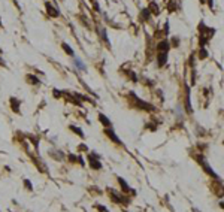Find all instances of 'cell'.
Returning <instances> with one entry per match:
<instances>
[{"mask_svg": "<svg viewBox=\"0 0 224 212\" xmlns=\"http://www.w3.org/2000/svg\"><path fill=\"white\" fill-rule=\"evenodd\" d=\"M197 160H199V163L202 164V167H203V170L206 172V173H208V175H209V176H212V178H214V179H218V176H217V175H215V172H214V170H212V169H211V167H209V163H208V161H205V160H203V157H199Z\"/></svg>", "mask_w": 224, "mask_h": 212, "instance_id": "6da1fadb", "label": "cell"}, {"mask_svg": "<svg viewBox=\"0 0 224 212\" xmlns=\"http://www.w3.org/2000/svg\"><path fill=\"white\" fill-rule=\"evenodd\" d=\"M96 157H97V155H90V154L87 155L88 163H90V167H91V169H94V170H100V169H102V163L97 160Z\"/></svg>", "mask_w": 224, "mask_h": 212, "instance_id": "7a4b0ae2", "label": "cell"}, {"mask_svg": "<svg viewBox=\"0 0 224 212\" xmlns=\"http://www.w3.org/2000/svg\"><path fill=\"white\" fill-rule=\"evenodd\" d=\"M108 190V193H109V197H111L112 200L115 202V203H123V200H124V197L120 194V193H117L114 188H106Z\"/></svg>", "mask_w": 224, "mask_h": 212, "instance_id": "3957f363", "label": "cell"}, {"mask_svg": "<svg viewBox=\"0 0 224 212\" xmlns=\"http://www.w3.org/2000/svg\"><path fill=\"white\" fill-rule=\"evenodd\" d=\"M105 133H106V136H108L109 139H112V141H114V142H115L117 145H121L120 137H118V136L115 135V132H114L112 128H106V130H105Z\"/></svg>", "mask_w": 224, "mask_h": 212, "instance_id": "277c9868", "label": "cell"}, {"mask_svg": "<svg viewBox=\"0 0 224 212\" xmlns=\"http://www.w3.org/2000/svg\"><path fill=\"white\" fill-rule=\"evenodd\" d=\"M45 6H46V12H48V15H51V17H54V18L60 17V12L54 8V6H51V3H50V2H46V3H45Z\"/></svg>", "mask_w": 224, "mask_h": 212, "instance_id": "5b68a950", "label": "cell"}, {"mask_svg": "<svg viewBox=\"0 0 224 212\" xmlns=\"http://www.w3.org/2000/svg\"><path fill=\"white\" fill-rule=\"evenodd\" d=\"M166 61H167V52H158V55H157V64H158V67L164 66Z\"/></svg>", "mask_w": 224, "mask_h": 212, "instance_id": "8992f818", "label": "cell"}, {"mask_svg": "<svg viewBox=\"0 0 224 212\" xmlns=\"http://www.w3.org/2000/svg\"><path fill=\"white\" fill-rule=\"evenodd\" d=\"M169 48H170V45H169L167 41H162V42H158V45H157V51L158 52H167Z\"/></svg>", "mask_w": 224, "mask_h": 212, "instance_id": "52a82bcc", "label": "cell"}, {"mask_svg": "<svg viewBox=\"0 0 224 212\" xmlns=\"http://www.w3.org/2000/svg\"><path fill=\"white\" fill-rule=\"evenodd\" d=\"M97 118H99V121L103 124L105 127H111V119L108 118L105 114H99V115H97Z\"/></svg>", "mask_w": 224, "mask_h": 212, "instance_id": "ba28073f", "label": "cell"}, {"mask_svg": "<svg viewBox=\"0 0 224 212\" xmlns=\"http://www.w3.org/2000/svg\"><path fill=\"white\" fill-rule=\"evenodd\" d=\"M118 182H120V187H121V190H123V193H130V190H131V188H130V185L126 182V181H124V179L118 176Z\"/></svg>", "mask_w": 224, "mask_h": 212, "instance_id": "9c48e42d", "label": "cell"}, {"mask_svg": "<svg viewBox=\"0 0 224 212\" xmlns=\"http://www.w3.org/2000/svg\"><path fill=\"white\" fill-rule=\"evenodd\" d=\"M11 108H12V110H14V112L19 114V100H18V99H15V97H12V99H11Z\"/></svg>", "mask_w": 224, "mask_h": 212, "instance_id": "30bf717a", "label": "cell"}, {"mask_svg": "<svg viewBox=\"0 0 224 212\" xmlns=\"http://www.w3.org/2000/svg\"><path fill=\"white\" fill-rule=\"evenodd\" d=\"M148 11H151L154 15H158V14H160V6H158L157 3H154V2H151V5H149Z\"/></svg>", "mask_w": 224, "mask_h": 212, "instance_id": "8fae6325", "label": "cell"}, {"mask_svg": "<svg viewBox=\"0 0 224 212\" xmlns=\"http://www.w3.org/2000/svg\"><path fill=\"white\" fill-rule=\"evenodd\" d=\"M73 63H75V66H76V67L81 70V72H85V69H87L85 64H84V63H82V61H81L79 58H76V57H75V58H73Z\"/></svg>", "mask_w": 224, "mask_h": 212, "instance_id": "7c38bea8", "label": "cell"}, {"mask_svg": "<svg viewBox=\"0 0 224 212\" xmlns=\"http://www.w3.org/2000/svg\"><path fill=\"white\" fill-rule=\"evenodd\" d=\"M26 79H27V81H30V84H33V85L41 84V81H39V79H37L36 76H33V75H27Z\"/></svg>", "mask_w": 224, "mask_h": 212, "instance_id": "4fadbf2b", "label": "cell"}, {"mask_svg": "<svg viewBox=\"0 0 224 212\" xmlns=\"http://www.w3.org/2000/svg\"><path fill=\"white\" fill-rule=\"evenodd\" d=\"M97 32H100V36H102V39H103L105 42L109 45V41H108V36H106V30L105 28H97Z\"/></svg>", "mask_w": 224, "mask_h": 212, "instance_id": "5bb4252c", "label": "cell"}, {"mask_svg": "<svg viewBox=\"0 0 224 212\" xmlns=\"http://www.w3.org/2000/svg\"><path fill=\"white\" fill-rule=\"evenodd\" d=\"M70 130H72L73 133H76V135L79 136V137H84V133L81 132V128H79V127H75V126H70Z\"/></svg>", "mask_w": 224, "mask_h": 212, "instance_id": "9a60e30c", "label": "cell"}, {"mask_svg": "<svg viewBox=\"0 0 224 212\" xmlns=\"http://www.w3.org/2000/svg\"><path fill=\"white\" fill-rule=\"evenodd\" d=\"M61 46H63V50H64V51L67 52L69 55H73V54H75V52H73V50L70 48V46L67 45V43H61Z\"/></svg>", "mask_w": 224, "mask_h": 212, "instance_id": "2e32d148", "label": "cell"}, {"mask_svg": "<svg viewBox=\"0 0 224 212\" xmlns=\"http://www.w3.org/2000/svg\"><path fill=\"white\" fill-rule=\"evenodd\" d=\"M24 187H26L28 191H33V185H32V182H30L28 179H24Z\"/></svg>", "mask_w": 224, "mask_h": 212, "instance_id": "e0dca14e", "label": "cell"}, {"mask_svg": "<svg viewBox=\"0 0 224 212\" xmlns=\"http://www.w3.org/2000/svg\"><path fill=\"white\" fill-rule=\"evenodd\" d=\"M199 57H200L202 60L205 58V57H208V52L205 51V48H200V55H199Z\"/></svg>", "mask_w": 224, "mask_h": 212, "instance_id": "ac0fdd59", "label": "cell"}, {"mask_svg": "<svg viewBox=\"0 0 224 212\" xmlns=\"http://www.w3.org/2000/svg\"><path fill=\"white\" fill-rule=\"evenodd\" d=\"M96 209H99L100 212H109L106 208H105V206H102V205H96Z\"/></svg>", "mask_w": 224, "mask_h": 212, "instance_id": "d6986e66", "label": "cell"}, {"mask_svg": "<svg viewBox=\"0 0 224 212\" xmlns=\"http://www.w3.org/2000/svg\"><path fill=\"white\" fill-rule=\"evenodd\" d=\"M142 15H144V18H147V19L149 18V11H148V8L142 11Z\"/></svg>", "mask_w": 224, "mask_h": 212, "instance_id": "ffe728a7", "label": "cell"}, {"mask_svg": "<svg viewBox=\"0 0 224 212\" xmlns=\"http://www.w3.org/2000/svg\"><path fill=\"white\" fill-rule=\"evenodd\" d=\"M70 161H76V155H70Z\"/></svg>", "mask_w": 224, "mask_h": 212, "instance_id": "44dd1931", "label": "cell"}]
</instances>
